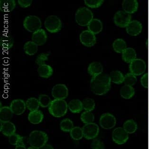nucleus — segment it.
Here are the masks:
<instances>
[{"label": "nucleus", "mask_w": 149, "mask_h": 149, "mask_svg": "<svg viewBox=\"0 0 149 149\" xmlns=\"http://www.w3.org/2000/svg\"><path fill=\"white\" fill-rule=\"evenodd\" d=\"M111 82L110 76L102 73L92 77L90 81V88L92 91L95 95H104L110 90Z\"/></svg>", "instance_id": "1"}, {"label": "nucleus", "mask_w": 149, "mask_h": 149, "mask_svg": "<svg viewBox=\"0 0 149 149\" xmlns=\"http://www.w3.org/2000/svg\"><path fill=\"white\" fill-rule=\"evenodd\" d=\"M68 104L64 99H55L49 107V113L54 117L60 118L67 113Z\"/></svg>", "instance_id": "2"}, {"label": "nucleus", "mask_w": 149, "mask_h": 149, "mask_svg": "<svg viewBox=\"0 0 149 149\" xmlns=\"http://www.w3.org/2000/svg\"><path fill=\"white\" fill-rule=\"evenodd\" d=\"M48 141L47 134L41 131H32L29 137V142L31 146L39 149L47 144Z\"/></svg>", "instance_id": "3"}, {"label": "nucleus", "mask_w": 149, "mask_h": 149, "mask_svg": "<svg viewBox=\"0 0 149 149\" xmlns=\"http://www.w3.org/2000/svg\"><path fill=\"white\" fill-rule=\"evenodd\" d=\"M93 19V14L92 12L86 7L79 8L75 14L76 22L80 26H88Z\"/></svg>", "instance_id": "4"}, {"label": "nucleus", "mask_w": 149, "mask_h": 149, "mask_svg": "<svg viewBox=\"0 0 149 149\" xmlns=\"http://www.w3.org/2000/svg\"><path fill=\"white\" fill-rule=\"evenodd\" d=\"M23 25L27 31L34 33L41 28V20L36 16H28L23 21Z\"/></svg>", "instance_id": "5"}, {"label": "nucleus", "mask_w": 149, "mask_h": 149, "mask_svg": "<svg viewBox=\"0 0 149 149\" xmlns=\"http://www.w3.org/2000/svg\"><path fill=\"white\" fill-rule=\"evenodd\" d=\"M44 25L46 30L52 33L59 32L61 29V21L57 16H48L45 19Z\"/></svg>", "instance_id": "6"}, {"label": "nucleus", "mask_w": 149, "mask_h": 149, "mask_svg": "<svg viewBox=\"0 0 149 149\" xmlns=\"http://www.w3.org/2000/svg\"><path fill=\"white\" fill-rule=\"evenodd\" d=\"M113 21L116 25L121 28H125L131 22V15L124 10H120L114 15Z\"/></svg>", "instance_id": "7"}, {"label": "nucleus", "mask_w": 149, "mask_h": 149, "mask_svg": "<svg viewBox=\"0 0 149 149\" xmlns=\"http://www.w3.org/2000/svg\"><path fill=\"white\" fill-rule=\"evenodd\" d=\"M82 129L84 137L87 140L95 139L99 134V126L96 123H93L86 124Z\"/></svg>", "instance_id": "8"}, {"label": "nucleus", "mask_w": 149, "mask_h": 149, "mask_svg": "<svg viewBox=\"0 0 149 149\" xmlns=\"http://www.w3.org/2000/svg\"><path fill=\"white\" fill-rule=\"evenodd\" d=\"M146 68L145 62L141 59H134L130 63L129 69L131 73L136 76L143 74Z\"/></svg>", "instance_id": "9"}, {"label": "nucleus", "mask_w": 149, "mask_h": 149, "mask_svg": "<svg viewBox=\"0 0 149 149\" xmlns=\"http://www.w3.org/2000/svg\"><path fill=\"white\" fill-rule=\"evenodd\" d=\"M112 139L116 144L119 145L123 144L128 140V134L124 130V129L118 127L113 132Z\"/></svg>", "instance_id": "10"}, {"label": "nucleus", "mask_w": 149, "mask_h": 149, "mask_svg": "<svg viewBox=\"0 0 149 149\" xmlns=\"http://www.w3.org/2000/svg\"><path fill=\"white\" fill-rule=\"evenodd\" d=\"M116 119L113 114L105 113L101 116L99 120V124L101 127L104 129H111L116 125Z\"/></svg>", "instance_id": "11"}, {"label": "nucleus", "mask_w": 149, "mask_h": 149, "mask_svg": "<svg viewBox=\"0 0 149 149\" xmlns=\"http://www.w3.org/2000/svg\"><path fill=\"white\" fill-rule=\"evenodd\" d=\"M52 94L55 99H64L68 96V88L64 84H57L53 87Z\"/></svg>", "instance_id": "12"}, {"label": "nucleus", "mask_w": 149, "mask_h": 149, "mask_svg": "<svg viewBox=\"0 0 149 149\" xmlns=\"http://www.w3.org/2000/svg\"><path fill=\"white\" fill-rule=\"evenodd\" d=\"M80 40L85 46L91 47L95 45L97 42L96 37L88 30L84 31L80 34Z\"/></svg>", "instance_id": "13"}, {"label": "nucleus", "mask_w": 149, "mask_h": 149, "mask_svg": "<svg viewBox=\"0 0 149 149\" xmlns=\"http://www.w3.org/2000/svg\"><path fill=\"white\" fill-rule=\"evenodd\" d=\"M10 107L14 114L21 115L25 111L26 103L22 99H15L11 102Z\"/></svg>", "instance_id": "14"}, {"label": "nucleus", "mask_w": 149, "mask_h": 149, "mask_svg": "<svg viewBox=\"0 0 149 149\" xmlns=\"http://www.w3.org/2000/svg\"><path fill=\"white\" fill-rule=\"evenodd\" d=\"M48 36L45 30L42 29L38 30L32 34V41L37 46H42L46 42Z\"/></svg>", "instance_id": "15"}, {"label": "nucleus", "mask_w": 149, "mask_h": 149, "mask_svg": "<svg viewBox=\"0 0 149 149\" xmlns=\"http://www.w3.org/2000/svg\"><path fill=\"white\" fill-rule=\"evenodd\" d=\"M126 28L127 33L131 36H137L142 30L141 24L137 21H131Z\"/></svg>", "instance_id": "16"}, {"label": "nucleus", "mask_w": 149, "mask_h": 149, "mask_svg": "<svg viewBox=\"0 0 149 149\" xmlns=\"http://www.w3.org/2000/svg\"><path fill=\"white\" fill-rule=\"evenodd\" d=\"M15 125L14 123L10 122H1L0 131L5 136H10L15 134L16 132Z\"/></svg>", "instance_id": "17"}, {"label": "nucleus", "mask_w": 149, "mask_h": 149, "mask_svg": "<svg viewBox=\"0 0 149 149\" xmlns=\"http://www.w3.org/2000/svg\"><path fill=\"white\" fill-rule=\"evenodd\" d=\"M88 30L95 35L99 33L103 30V23L100 19H93L88 25Z\"/></svg>", "instance_id": "18"}, {"label": "nucleus", "mask_w": 149, "mask_h": 149, "mask_svg": "<svg viewBox=\"0 0 149 149\" xmlns=\"http://www.w3.org/2000/svg\"><path fill=\"white\" fill-rule=\"evenodd\" d=\"M28 118L31 123L34 125H37L42 122L44 119V115L41 111L38 110L31 111L29 113Z\"/></svg>", "instance_id": "19"}, {"label": "nucleus", "mask_w": 149, "mask_h": 149, "mask_svg": "<svg viewBox=\"0 0 149 149\" xmlns=\"http://www.w3.org/2000/svg\"><path fill=\"white\" fill-rule=\"evenodd\" d=\"M123 8L125 12L129 14L134 13L137 11L138 7V3L137 1H123Z\"/></svg>", "instance_id": "20"}, {"label": "nucleus", "mask_w": 149, "mask_h": 149, "mask_svg": "<svg viewBox=\"0 0 149 149\" xmlns=\"http://www.w3.org/2000/svg\"><path fill=\"white\" fill-rule=\"evenodd\" d=\"M88 71V73L93 77L102 73L103 66L99 62H93L89 65Z\"/></svg>", "instance_id": "21"}, {"label": "nucleus", "mask_w": 149, "mask_h": 149, "mask_svg": "<svg viewBox=\"0 0 149 149\" xmlns=\"http://www.w3.org/2000/svg\"><path fill=\"white\" fill-rule=\"evenodd\" d=\"M13 113L10 107H1L0 108V121L1 122H10L13 116Z\"/></svg>", "instance_id": "22"}, {"label": "nucleus", "mask_w": 149, "mask_h": 149, "mask_svg": "<svg viewBox=\"0 0 149 149\" xmlns=\"http://www.w3.org/2000/svg\"><path fill=\"white\" fill-rule=\"evenodd\" d=\"M16 7V2L14 0H1L0 10L3 13L11 12Z\"/></svg>", "instance_id": "23"}, {"label": "nucleus", "mask_w": 149, "mask_h": 149, "mask_svg": "<svg viewBox=\"0 0 149 149\" xmlns=\"http://www.w3.org/2000/svg\"><path fill=\"white\" fill-rule=\"evenodd\" d=\"M1 46L4 49H10L13 46L14 39L11 35L9 34H3L0 39Z\"/></svg>", "instance_id": "24"}, {"label": "nucleus", "mask_w": 149, "mask_h": 149, "mask_svg": "<svg viewBox=\"0 0 149 149\" xmlns=\"http://www.w3.org/2000/svg\"><path fill=\"white\" fill-rule=\"evenodd\" d=\"M38 73L40 77L48 79L52 75L53 70L49 65L45 64L39 66L38 68Z\"/></svg>", "instance_id": "25"}, {"label": "nucleus", "mask_w": 149, "mask_h": 149, "mask_svg": "<svg viewBox=\"0 0 149 149\" xmlns=\"http://www.w3.org/2000/svg\"><path fill=\"white\" fill-rule=\"evenodd\" d=\"M68 108L73 113H79L83 109L82 102L79 99L72 100L68 103Z\"/></svg>", "instance_id": "26"}, {"label": "nucleus", "mask_w": 149, "mask_h": 149, "mask_svg": "<svg viewBox=\"0 0 149 149\" xmlns=\"http://www.w3.org/2000/svg\"><path fill=\"white\" fill-rule=\"evenodd\" d=\"M123 61L126 63H131L136 59V53L135 50L132 48H126L122 53Z\"/></svg>", "instance_id": "27"}, {"label": "nucleus", "mask_w": 149, "mask_h": 149, "mask_svg": "<svg viewBox=\"0 0 149 149\" xmlns=\"http://www.w3.org/2000/svg\"><path fill=\"white\" fill-rule=\"evenodd\" d=\"M38 46L32 41H27L23 46L25 53L29 56L34 55L37 52Z\"/></svg>", "instance_id": "28"}, {"label": "nucleus", "mask_w": 149, "mask_h": 149, "mask_svg": "<svg viewBox=\"0 0 149 149\" xmlns=\"http://www.w3.org/2000/svg\"><path fill=\"white\" fill-rule=\"evenodd\" d=\"M135 91L132 86L125 85L121 88L120 94L121 97L125 99H130L134 96Z\"/></svg>", "instance_id": "29"}, {"label": "nucleus", "mask_w": 149, "mask_h": 149, "mask_svg": "<svg viewBox=\"0 0 149 149\" xmlns=\"http://www.w3.org/2000/svg\"><path fill=\"white\" fill-rule=\"evenodd\" d=\"M110 77L111 82L116 84H120L124 82L125 77L119 71H112L110 73Z\"/></svg>", "instance_id": "30"}, {"label": "nucleus", "mask_w": 149, "mask_h": 149, "mask_svg": "<svg viewBox=\"0 0 149 149\" xmlns=\"http://www.w3.org/2000/svg\"><path fill=\"white\" fill-rule=\"evenodd\" d=\"M113 47L115 52L119 53H122L126 49V43L122 39H117L113 42Z\"/></svg>", "instance_id": "31"}, {"label": "nucleus", "mask_w": 149, "mask_h": 149, "mask_svg": "<svg viewBox=\"0 0 149 149\" xmlns=\"http://www.w3.org/2000/svg\"><path fill=\"white\" fill-rule=\"evenodd\" d=\"M123 128L128 134H133L137 129V125L132 120H127L123 124Z\"/></svg>", "instance_id": "32"}, {"label": "nucleus", "mask_w": 149, "mask_h": 149, "mask_svg": "<svg viewBox=\"0 0 149 149\" xmlns=\"http://www.w3.org/2000/svg\"><path fill=\"white\" fill-rule=\"evenodd\" d=\"M26 107L31 111L38 110L40 107L38 99L36 98H29L26 102Z\"/></svg>", "instance_id": "33"}, {"label": "nucleus", "mask_w": 149, "mask_h": 149, "mask_svg": "<svg viewBox=\"0 0 149 149\" xmlns=\"http://www.w3.org/2000/svg\"><path fill=\"white\" fill-rule=\"evenodd\" d=\"M61 130L64 132H70L73 128V123L68 118L64 119L62 120L60 123Z\"/></svg>", "instance_id": "34"}, {"label": "nucleus", "mask_w": 149, "mask_h": 149, "mask_svg": "<svg viewBox=\"0 0 149 149\" xmlns=\"http://www.w3.org/2000/svg\"><path fill=\"white\" fill-rule=\"evenodd\" d=\"M71 137L76 141L81 140L84 137L82 128L80 127H74L70 132Z\"/></svg>", "instance_id": "35"}, {"label": "nucleus", "mask_w": 149, "mask_h": 149, "mask_svg": "<svg viewBox=\"0 0 149 149\" xmlns=\"http://www.w3.org/2000/svg\"><path fill=\"white\" fill-rule=\"evenodd\" d=\"M83 109L86 111L91 112L95 108V102L92 98H86L82 102Z\"/></svg>", "instance_id": "36"}, {"label": "nucleus", "mask_w": 149, "mask_h": 149, "mask_svg": "<svg viewBox=\"0 0 149 149\" xmlns=\"http://www.w3.org/2000/svg\"><path fill=\"white\" fill-rule=\"evenodd\" d=\"M80 119L82 122L85 124L92 123L95 119L94 115L91 112L85 111L81 114Z\"/></svg>", "instance_id": "37"}, {"label": "nucleus", "mask_w": 149, "mask_h": 149, "mask_svg": "<svg viewBox=\"0 0 149 149\" xmlns=\"http://www.w3.org/2000/svg\"><path fill=\"white\" fill-rule=\"evenodd\" d=\"M38 100L40 106L43 108L49 107L52 101L49 95L44 94H42L39 95Z\"/></svg>", "instance_id": "38"}, {"label": "nucleus", "mask_w": 149, "mask_h": 149, "mask_svg": "<svg viewBox=\"0 0 149 149\" xmlns=\"http://www.w3.org/2000/svg\"><path fill=\"white\" fill-rule=\"evenodd\" d=\"M49 55V53H42L38 55L35 60V63L36 64L39 66L46 64L45 61H48Z\"/></svg>", "instance_id": "39"}, {"label": "nucleus", "mask_w": 149, "mask_h": 149, "mask_svg": "<svg viewBox=\"0 0 149 149\" xmlns=\"http://www.w3.org/2000/svg\"><path fill=\"white\" fill-rule=\"evenodd\" d=\"M137 79L136 76L132 73L126 74L125 77L124 82L125 85L132 86L136 83Z\"/></svg>", "instance_id": "40"}, {"label": "nucleus", "mask_w": 149, "mask_h": 149, "mask_svg": "<svg viewBox=\"0 0 149 149\" xmlns=\"http://www.w3.org/2000/svg\"><path fill=\"white\" fill-rule=\"evenodd\" d=\"M22 141H23V137L15 133L9 137V142L12 145H17Z\"/></svg>", "instance_id": "41"}, {"label": "nucleus", "mask_w": 149, "mask_h": 149, "mask_svg": "<svg viewBox=\"0 0 149 149\" xmlns=\"http://www.w3.org/2000/svg\"><path fill=\"white\" fill-rule=\"evenodd\" d=\"M103 0H85V3L91 8H97L104 3Z\"/></svg>", "instance_id": "42"}, {"label": "nucleus", "mask_w": 149, "mask_h": 149, "mask_svg": "<svg viewBox=\"0 0 149 149\" xmlns=\"http://www.w3.org/2000/svg\"><path fill=\"white\" fill-rule=\"evenodd\" d=\"M91 147L92 149H105L104 143L98 139L93 140L91 144Z\"/></svg>", "instance_id": "43"}, {"label": "nucleus", "mask_w": 149, "mask_h": 149, "mask_svg": "<svg viewBox=\"0 0 149 149\" xmlns=\"http://www.w3.org/2000/svg\"><path fill=\"white\" fill-rule=\"evenodd\" d=\"M32 0H18L19 5L23 8H28L32 4Z\"/></svg>", "instance_id": "44"}, {"label": "nucleus", "mask_w": 149, "mask_h": 149, "mask_svg": "<svg viewBox=\"0 0 149 149\" xmlns=\"http://www.w3.org/2000/svg\"><path fill=\"white\" fill-rule=\"evenodd\" d=\"M141 85L144 88H148V74L146 73L144 74L143 76L141 77Z\"/></svg>", "instance_id": "45"}, {"label": "nucleus", "mask_w": 149, "mask_h": 149, "mask_svg": "<svg viewBox=\"0 0 149 149\" xmlns=\"http://www.w3.org/2000/svg\"><path fill=\"white\" fill-rule=\"evenodd\" d=\"M15 149H27L23 141H21L17 145H16Z\"/></svg>", "instance_id": "46"}, {"label": "nucleus", "mask_w": 149, "mask_h": 149, "mask_svg": "<svg viewBox=\"0 0 149 149\" xmlns=\"http://www.w3.org/2000/svg\"><path fill=\"white\" fill-rule=\"evenodd\" d=\"M39 149H54V148L50 144H46Z\"/></svg>", "instance_id": "47"}, {"label": "nucleus", "mask_w": 149, "mask_h": 149, "mask_svg": "<svg viewBox=\"0 0 149 149\" xmlns=\"http://www.w3.org/2000/svg\"><path fill=\"white\" fill-rule=\"evenodd\" d=\"M27 149H39V148H35V147H29Z\"/></svg>", "instance_id": "48"}]
</instances>
